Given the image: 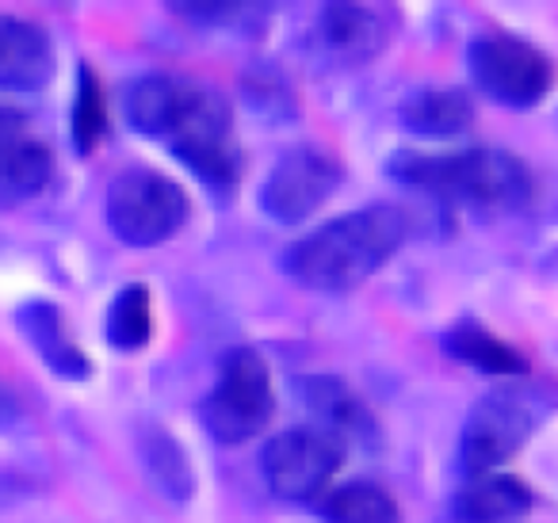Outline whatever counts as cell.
Masks as SVG:
<instances>
[{
	"mask_svg": "<svg viewBox=\"0 0 558 523\" xmlns=\"http://www.w3.org/2000/svg\"><path fill=\"white\" fill-rule=\"evenodd\" d=\"M108 226L123 245L154 248L177 238L192 218V199L157 169H123L108 187Z\"/></svg>",
	"mask_w": 558,
	"mask_h": 523,
	"instance_id": "3957f363",
	"label": "cell"
},
{
	"mask_svg": "<svg viewBox=\"0 0 558 523\" xmlns=\"http://www.w3.org/2000/svg\"><path fill=\"white\" fill-rule=\"evenodd\" d=\"M405 238H410V215L395 203H372L288 245L283 271L306 291H356L405 245Z\"/></svg>",
	"mask_w": 558,
	"mask_h": 523,
	"instance_id": "6da1fadb",
	"label": "cell"
},
{
	"mask_svg": "<svg viewBox=\"0 0 558 523\" xmlns=\"http://www.w3.org/2000/svg\"><path fill=\"white\" fill-rule=\"evenodd\" d=\"M54 77L50 35L32 20H0V88L4 93H39Z\"/></svg>",
	"mask_w": 558,
	"mask_h": 523,
	"instance_id": "7c38bea8",
	"label": "cell"
},
{
	"mask_svg": "<svg viewBox=\"0 0 558 523\" xmlns=\"http://www.w3.org/2000/svg\"><path fill=\"white\" fill-rule=\"evenodd\" d=\"M398 16L379 4H326L311 27V50L337 70L367 65L390 47Z\"/></svg>",
	"mask_w": 558,
	"mask_h": 523,
	"instance_id": "30bf717a",
	"label": "cell"
},
{
	"mask_svg": "<svg viewBox=\"0 0 558 523\" xmlns=\"http://www.w3.org/2000/svg\"><path fill=\"white\" fill-rule=\"evenodd\" d=\"M276 416L268 363L253 348H238L218 367V382L203 401V424L218 443H248Z\"/></svg>",
	"mask_w": 558,
	"mask_h": 523,
	"instance_id": "277c9868",
	"label": "cell"
},
{
	"mask_svg": "<svg viewBox=\"0 0 558 523\" xmlns=\"http://www.w3.org/2000/svg\"><path fill=\"white\" fill-rule=\"evenodd\" d=\"M448 352L456 355L459 363L474 370H486V375H524L527 370V360L517 352L512 344H505L501 337H494L489 329L482 325H456V329L444 337Z\"/></svg>",
	"mask_w": 558,
	"mask_h": 523,
	"instance_id": "ac0fdd59",
	"label": "cell"
},
{
	"mask_svg": "<svg viewBox=\"0 0 558 523\" xmlns=\"http://www.w3.org/2000/svg\"><path fill=\"white\" fill-rule=\"evenodd\" d=\"M547 401L539 398V390L527 386H509V390H494L489 398H482L474 405L471 421L463 431V462L474 474H489L505 459L524 447V439L539 428V421L547 416Z\"/></svg>",
	"mask_w": 558,
	"mask_h": 523,
	"instance_id": "52a82bcc",
	"label": "cell"
},
{
	"mask_svg": "<svg viewBox=\"0 0 558 523\" xmlns=\"http://www.w3.org/2000/svg\"><path fill=\"white\" fill-rule=\"evenodd\" d=\"M341 184V161L322 146H295L271 165L260 187V207L279 226L306 222Z\"/></svg>",
	"mask_w": 558,
	"mask_h": 523,
	"instance_id": "9c48e42d",
	"label": "cell"
},
{
	"mask_svg": "<svg viewBox=\"0 0 558 523\" xmlns=\"http://www.w3.org/2000/svg\"><path fill=\"white\" fill-rule=\"evenodd\" d=\"M154 337V302H149V287L131 283L116 294L108 309V340L123 352L146 348Z\"/></svg>",
	"mask_w": 558,
	"mask_h": 523,
	"instance_id": "44dd1931",
	"label": "cell"
},
{
	"mask_svg": "<svg viewBox=\"0 0 558 523\" xmlns=\"http://www.w3.org/2000/svg\"><path fill=\"white\" fill-rule=\"evenodd\" d=\"M322 515L329 523H402L398 500L375 482H344L329 489Z\"/></svg>",
	"mask_w": 558,
	"mask_h": 523,
	"instance_id": "d6986e66",
	"label": "cell"
},
{
	"mask_svg": "<svg viewBox=\"0 0 558 523\" xmlns=\"http://www.w3.org/2000/svg\"><path fill=\"white\" fill-rule=\"evenodd\" d=\"M195 88H199L195 81L172 77V73H149V77L134 81L131 93H126V119H131L134 131L169 142L172 126L187 111Z\"/></svg>",
	"mask_w": 558,
	"mask_h": 523,
	"instance_id": "4fadbf2b",
	"label": "cell"
},
{
	"mask_svg": "<svg viewBox=\"0 0 558 523\" xmlns=\"http://www.w3.org/2000/svg\"><path fill=\"white\" fill-rule=\"evenodd\" d=\"M535 504L532 489L512 474H474L471 482L459 489L456 515L459 523H512L527 515Z\"/></svg>",
	"mask_w": 558,
	"mask_h": 523,
	"instance_id": "2e32d148",
	"label": "cell"
},
{
	"mask_svg": "<svg viewBox=\"0 0 558 523\" xmlns=\"http://www.w3.org/2000/svg\"><path fill=\"white\" fill-rule=\"evenodd\" d=\"M172 154L210 187H233L241 180V149L233 138L230 104L215 88H195L192 104L169 134Z\"/></svg>",
	"mask_w": 558,
	"mask_h": 523,
	"instance_id": "8992f818",
	"label": "cell"
},
{
	"mask_svg": "<svg viewBox=\"0 0 558 523\" xmlns=\"http://www.w3.org/2000/svg\"><path fill=\"white\" fill-rule=\"evenodd\" d=\"M172 12L199 27H233L238 16H253V4H172Z\"/></svg>",
	"mask_w": 558,
	"mask_h": 523,
	"instance_id": "603a6c76",
	"label": "cell"
},
{
	"mask_svg": "<svg viewBox=\"0 0 558 523\" xmlns=\"http://www.w3.org/2000/svg\"><path fill=\"white\" fill-rule=\"evenodd\" d=\"M299 398H303L306 413L314 416V428H326L341 443L344 436L349 439L372 436V413L356 398V390L349 382H341V378H329V375L299 378Z\"/></svg>",
	"mask_w": 558,
	"mask_h": 523,
	"instance_id": "9a60e30c",
	"label": "cell"
},
{
	"mask_svg": "<svg viewBox=\"0 0 558 523\" xmlns=\"http://www.w3.org/2000/svg\"><path fill=\"white\" fill-rule=\"evenodd\" d=\"M20 329H24V337L32 340V348L43 355V363H47L54 375H62V378L93 375V363H88V355L81 352V344L73 340L70 321H65V314L54 302H43V299L27 302V306L20 309Z\"/></svg>",
	"mask_w": 558,
	"mask_h": 523,
	"instance_id": "5bb4252c",
	"label": "cell"
},
{
	"mask_svg": "<svg viewBox=\"0 0 558 523\" xmlns=\"http://www.w3.org/2000/svg\"><path fill=\"white\" fill-rule=\"evenodd\" d=\"M471 77L505 108H535L555 85V62L539 47L505 32H486L466 50Z\"/></svg>",
	"mask_w": 558,
	"mask_h": 523,
	"instance_id": "5b68a950",
	"label": "cell"
},
{
	"mask_svg": "<svg viewBox=\"0 0 558 523\" xmlns=\"http://www.w3.org/2000/svg\"><path fill=\"white\" fill-rule=\"evenodd\" d=\"M395 180L425 195L474 207H520L532 199V169L509 149L478 146L459 154H398L390 161Z\"/></svg>",
	"mask_w": 558,
	"mask_h": 523,
	"instance_id": "7a4b0ae2",
	"label": "cell"
},
{
	"mask_svg": "<svg viewBox=\"0 0 558 523\" xmlns=\"http://www.w3.org/2000/svg\"><path fill=\"white\" fill-rule=\"evenodd\" d=\"M344 462V443L326 428H291L264 447V482L283 500H314Z\"/></svg>",
	"mask_w": 558,
	"mask_h": 523,
	"instance_id": "ba28073f",
	"label": "cell"
},
{
	"mask_svg": "<svg viewBox=\"0 0 558 523\" xmlns=\"http://www.w3.org/2000/svg\"><path fill=\"white\" fill-rule=\"evenodd\" d=\"M142 459H146L154 482L169 492L172 500H187L195 492V474L192 462H187L184 447L161 428H146L142 431Z\"/></svg>",
	"mask_w": 558,
	"mask_h": 523,
	"instance_id": "ffe728a7",
	"label": "cell"
},
{
	"mask_svg": "<svg viewBox=\"0 0 558 523\" xmlns=\"http://www.w3.org/2000/svg\"><path fill=\"white\" fill-rule=\"evenodd\" d=\"M54 177V157L27 134V119L0 104V203L39 195Z\"/></svg>",
	"mask_w": 558,
	"mask_h": 523,
	"instance_id": "8fae6325",
	"label": "cell"
},
{
	"mask_svg": "<svg viewBox=\"0 0 558 523\" xmlns=\"http://www.w3.org/2000/svg\"><path fill=\"white\" fill-rule=\"evenodd\" d=\"M474 108L463 93H448V88H433V93L413 96L402 108V123L421 138H456L471 126Z\"/></svg>",
	"mask_w": 558,
	"mask_h": 523,
	"instance_id": "e0dca14e",
	"label": "cell"
},
{
	"mask_svg": "<svg viewBox=\"0 0 558 523\" xmlns=\"http://www.w3.org/2000/svg\"><path fill=\"white\" fill-rule=\"evenodd\" d=\"M108 134V100L93 65H81L77 73V100H73V142L81 154H93Z\"/></svg>",
	"mask_w": 558,
	"mask_h": 523,
	"instance_id": "7402d4cb",
	"label": "cell"
}]
</instances>
